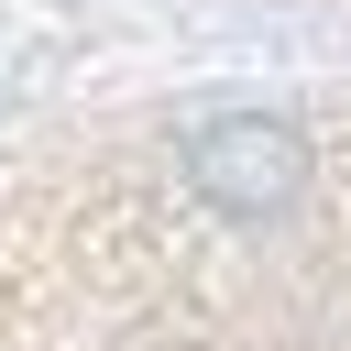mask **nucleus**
I'll return each instance as SVG.
<instances>
[{
	"label": "nucleus",
	"instance_id": "obj_1",
	"mask_svg": "<svg viewBox=\"0 0 351 351\" xmlns=\"http://www.w3.org/2000/svg\"><path fill=\"white\" fill-rule=\"evenodd\" d=\"M0 351H351V110L55 165L0 208Z\"/></svg>",
	"mask_w": 351,
	"mask_h": 351
}]
</instances>
